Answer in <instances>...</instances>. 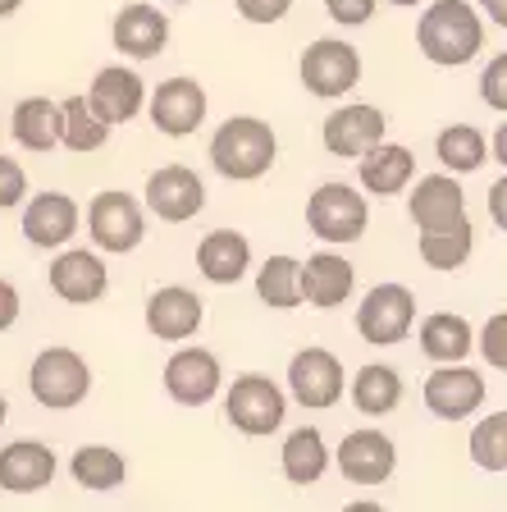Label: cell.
Listing matches in <instances>:
<instances>
[{"label":"cell","instance_id":"cell-22","mask_svg":"<svg viewBox=\"0 0 507 512\" xmlns=\"http://www.w3.org/2000/svg\"><path fill=\"white\" fill-rule=\"evenodd\" d=\"M55 480V453L37 439H19V444L0 448V490L10 494H37Z\"/></svg>","mask_w":507,"mask_h":512},{"label":"cell","instance_id":"cell-1","mask_svg":"<svg viewBox=\"0 0 507 512\" xmlns=\"http://www.w3.org/2000/svg\"><path fill=\"white\" fill-rule=\"evenodd\" d=\"M480 42H485V23L466 0H434L421 14V28H416L421 55L430 64H448V69L476 60Z\"/></svg>","mask_w":507,"mask_h":512},{"label":"cell","instance_id":"cell-38","mask_svg":"<svg viewBox=\"0 0 507 512\" xmlns=\"http://www.w3.org/2000/svg\"><path fill=\"white\" fill-rule=\"evenodd\" d=\"M325 10L334 23H348V28H361L375 14V0H325Z\"/></svg>","mask_w":507,"mask_h":512},{"label":"cell","instance_id":"cell-4","mask_svg":"<svg viewBox=\"0 0 507 512\" xmlns=\"http://www.w3.org/2000/svg\"><path fill=\"white\" fill-rule=\"evenodd\" d=\"M307 224L325 243H357L370 224V206L348 183H320L307 202Z\"/></svg>","mask_w":507,"mask_h":512},{"label":"cell","instance_id":"cell-36","mask_svg":"<svg viewBox=\"0 0 507 512\" xmlns=\"http://www.w3.org/2000/svg\"><path fill=\"white\" fill-rule=\"evenodd\" d=\"M23 192H28V174L19 170V160L14 156H0V211L19 206Z\"/></svg>","mask_w":507,"mask_h":512},{"label":"cell","instance_id":"cell-30","mask_svg":"<svg viewBox=\"0 0 507 512\" xmlns=\"http://www.w3.org/2000/svg\"><path fill=\"white\" fill-rule=\"evenodd\" d=\"M106 138H110V124L92 115L87 96H69V101L60 106V142L69 151L87 156V151H101V147H106Z\"/></svg>","mask_w":507,"mask_h":512},{"label":"cell","instance_id":"cell-47","mask_svg":"<svg viewBox=\"0 0 507 512\" xmlns=\"http://www.w3.org/2000/svg\"><path fill=\"white\" fill-rule=\"evenodd\" d=\"M174 5H179V0H174Z\"/></svg>","mask_w":507,"mask_h":512},{"label":"cell","instance_id":"cell-16","mask_svg":"<svg viewBox=\"0 0 507 512\" xmlns=\"http://www.w3.org/2000/svg\"><path fill=\"white\" fill-rule=\"evenodd\" d=\"M352 284H357V270L334 252H316L297 266V293H302V302H311V307H320V311L348 302Z\"/></svg>","mask_w":507,"mask_h":512},{"label":"cell","instance_id":"cell-8","mask_svg":"<svg viewBox=\"0 0 507 512\" xmlns=\"http://www.w3.org/2000/svg\"><path fill=\"white\" fill-rule=\"evenodd\" d=\"M87 229H92V243L101 252H133L147 234L142 206L128 192H96L87 206Z\"/></svg>","mask_w":507,"mask_h":512},{"label":"cell","instance_id":"cell-7","mask_svg":"<svg viewBox=\"0 0 507 512\" xmlns=\"http://www.w3.org/2000/svg\"><path fill=\"white\" fill-rule=\"evenodd\" d=\"M302 87H307L311 96H325V101H334V96L352 92V87L361 83V55L357 46L348 42H334V37H325V42H311L307 55H302Z\"/></svg>","mask_w":507,"mask_h":512},{"label":"cell","instance_id":"cell-17","mask_svg":"<svg viewBox=\"0 0 507 512\" xmlns=\"http://www.w3.org/2000/svg\"><path fill=\"white\" fill-rule=\"evenodd\" d=\"M384 124H389V119L375 106H343L325 119L320 138H325L329 156H366V151L384 138Z\"/></svg>","mask_w":507,"mask_h":512},{"label":"cell","instance_id":"cell-5","mask_svg":"<svg viewBox=\"0 0 507 512\" xmlns=\"http://www.w3.org/2000/svg\"><path fill=\"white\" fill-rule=\"evenodd\" d=\"M224 412H229L233 430L243 435H270V430L284 426V389H279L270 375H238L224 398Z\"/></svg>","mask_w":507,"mask_h":512},{"label":"cell","instance_id":"cell-9","mask_svg":"<svg viewBox=\"0 0 507 512\" xmlns=\"http://www.w3.org/2000/svg\"><path fill=\"white\" fill-rule=\"evenodd\" d=\"M288 389L302 407H334L343 398V362L329 348H302L288 366Z\"/></svg>","mask_w":507,"mask_h":512},{"label":"cell","instance_id":"cell-18","mask_svg":"<svg viewBox=\"0 0 507 512\" xmlns=\"http://www.w3.org/2000/svg\"><path fill=\"white\" fill-rule=\"evenodd\" d=\"M201 316H206V307H201V298L192 293V288H156L147 298V330L156 334V339H192V334L201 330Z\"/></svg>","mask_w":507,"mask_h":512},{"label":"cell","instance_id":"cell-20","mask_svg":"<svg viewBox=\"0 0 507 512\" xmlns=\"http://www.w3.org/2000/svg\"><path fill=\"white\" fill-rule=\"evenodd\" d=\"M106 261L87 247H74V252H64L60 261L51 266V288L60 293L64 302H74V307H87V302H101L106 298Z\"/></svg>","mask_w":507,"mask_h":512},{"label":"cell","instance_id":"cell-31","mask_svg":"<svg viewBox=\"0 0 507 512\" xmlns=\"http://www.w3.org/2000/svg\"><path fill=\"white\" fill-rule=\"evenodd\" d=\"M471 247H476V234H471V220H457L448 229H434V234H421V261L434 270H462L471 261Z\"/></svg>","mask_w":507,"mask_h":512},{"label":"cell","instance_id":"cell-2","mask_svg":"<svg viewBox=\"0 0 507 512\" xmlns=\"http://www.w3.org/2000/svg\"><path fill=\"white\" fill-rule=\"evenodd\" d=\"M275 151H279L275 128L265 124V119H252V115L224 119V124L215 128V138H211L215 170L233 183H252V179H261V174H270Z\"/></svg>","mask_w":507,"mask_h":512},{"label":"cell","instance_id":"cell-45","mask_svg":"<svg viewBox=\"0 0 507 512\" xmlns=\"http://www.w3.org/2000/svg\"><path fill=\"white\" fill-rule=\"evenodd\" d=\"M5 416H10V403H5V394H0V426H5Z\"/></svg>","mask_w":507,"mask_h":512},{"label":"cell","instance_id":"cell-41","mask_svg":"<svg viewBox=\"0 0 507 512\" xmlns=\"http://www.w3.org/2000/svg\"><path fill=\"white\" fill-rule=\"evenodd\" d=\"M14 320H19V293H14V284L0 279V330H10Z\"/></svg>","mask_w":507,"mask_h":512},{"label":"cell","instance_id":"cell-21","mask_svg":"<svg viewBox=\"0 0 507 512\" xmlns=\"http://www.w3.org/2000/svg\"><path fill=\"white\" fill-rule=\"evenodd\" d=\"M466 215V192L453 174H425L412 192V220L421 234H434V229H448Z\"/></svg>","mask_w":507,"mask_h":512},{"label":"cell","instance_id":"cell-42","mask_svg":"<svg viewBox=\"0 0 507 512\" xmlns=\"http://www.w3.org/2000/svg\"><path fill=\"white\" fill-rule=\"evenodd\" d=\"M480 5H485L489 19H494L498 28H503V23H507V0H480Z\"/></svg>","mask_w":507,"mask_h":512},{"label":"cell","instance_id":"cell-12","mask_svg":"<svg viewBox=\"0 0 507 512\" xmlns=\"http://www.w3.org/2000/svg\"><path fill=\"white\" fill-rule=\"evenodd\" d=\"M201 119H206V92L192 78H169L156 87L151 96V124L165 133V138H188L197 133Z\"/></svg>","mask_w":507,"mask_h":512},{"label":"cell","instance_id":"cell-6","mask_svg":"<svg viewBox=\"0 0 507 512\" xmlns=\"http://www.w3.org/2000/svg\"><path fill=\"white\" fill-rule=\"evenodd\" d=\"M416 320V298L412 288L402 284H375L366 293V302L357 307V334L366 343H402L407 339V330H412Z\"/></svg>","mask_w":507,"mask_h":512},{"label":"cell","instance_id":"cell-3","mask_svg":"<svg viewBox=\"0 0 507 512\" xmlns=\"http://www.w3.org/2000/svg\"><path fill=\"white\" fill-rule=\"evenodd\" d=\"M28 384H32V398L42 407L69 412V407H78L92 394V371H87V362L74 348H46V352H37Z\"/></svg>","mask_w":507,"mask_h":512},{"label":"cell","instance_id":"cell-33","mask_svg":"<svg viewBox=\"0 0 507 512\" xmlns=\"http://www.w3.org/2000/svg\"><path fill=\"white\" fill-rule=\"evenodd\" d=\"M434 156L444 160L453 174H471L485 165V133L471 124H453L439 133V142H434Z\"/></svg>","mask_w":507,"mask_h":512},{"label":"cell","instance_id":"cell-37","mask_svg":"<svg viewBox=\"0 0 507 512\" xmlns=\"http://www.w3.org/2000/svg\"><path fill=\"white\" fill-rule=\"evenodd\" d=\"M480 96H485L494 110H507V55H494V64L480 78Z\"/></svg>","mask_w":507,"mask_h":512},{"label":"cell","instance_id":"cell-46","mask_svg":"<svg viewBox=\"0 0 507 512\" xmlns=\"http://www.w3.org/2000/svg\"><path fill=\"white\" fill-rule=\"evenodd\" d=\"M389 5H402V10H412V5H421V0H389Z\"/></svg>","mask_w":507,"mask_h":512},{"label":"cell","instance_id":"cell-43","mask_svg":"<svg viewBox=\"0 0 507 512\" xmlns=\"http://www.w3.org/2000/svg\"><path fill=\"white\" fill-rule=\"evenodd\" d=\"M343 512H384V508H380V503H366V499H361V503H348Z\"/></svg>","mask_w":507,"mask_h":512},{"label":"cell","instance_id":"cell-32","mask_svg":"<svg viewBox=\"0 0 507 512\" xmlns=\"http://www.w3.org/2000/svg\"><path fill=\"white\" fill-rule=\"evenodd\" d=\"M69 471H74L83 490H115V485H124L128 462L106 444H83L74 453V462H69Z\"/></svg>","mask_w":507,"mask_h":512},{"label":"cell","instance_id":"cell-39","mask_svg":"<svg viewBox=\"0 0 507 512\" xmlns=\"http://www.w3.org/2000/svg\"><path fill=\"white\" fill-rule=\"evenodd\" d=\"M503 339H507V316L498 311V316H489V325H485V339H480V352H485L489 362L503 371L507 366V348H503Z\"/></svg>","mask_w":507,"mask_h":512},{"label":"cell","instance_id":"cell-14","mask_svg":"<svg viewBox=\"0 0 507 512\" xmlns=\"http://www.w3.org/2000/svg\"><path fill=\"white\" fill-rule=\"evenodd\" d=\"M147 206L169 224H183L206 206V183L188 165H165L147 179Z\"/></svg>","mask_w":507,"mask_h":512},{"label":"cell","instance_id":"cell-26","mask_svg":"<svg viewBox=\"0 0 507 512\" xmlns=\"http://www.w3.org/2000/svg\"><path fill=\"white\" fill-rule=\"evenodd\" d=\"M14 142L28 151H51L60 142V106L46 96H28L14 106Z\"/></svg>","mask_w":507,"mask_h":512},{"label":"cell","instance_id":"cell-25","mask_svg":"<svg viewBox=\"0 0 507 512\" xmlns=\"http://www.w3.org/2000/svg\"><path fill=\"white\" fill-rule=\"evenodd\" d=\"M357 160H361V183H366V192H375V197H393V192H402L416 174L412 151L398 147V142H384V138Z\"/></svg>","mask_w":507,"mask_h":512},{"label":"cell","instance_id":"cell-34","mask_svg":"<svg viewBox=\"0 0 507 512\" xmlns=\"http://www.w3.org/2000/svg\"><path fill=\"white\" fill-rule=\"evenodd\" d=\"M297 266L302 261H293V256H270L261 266V275H256V293H261L265 307H297L302 302V293H297Z\"/></svg>","mask_w":507,"mask_h":512},{"label":"cell","instance_id":"cell-40","mask_svg":"<svg viewBox=\"0 0 507 512\" xmlns=\"http://www.w3.org/2000/svg\"><path fill=\"white\" fill-rule=\"evenodd\" d=\"M293 10V0H238V14L247 23H279Z\"/></svg>","mask_w":507,"mask_h":512},{"label":"cell","instance_id":"cell-23","mask_svg":"<svg viewBox=\"0 0 507 512\" xmlns=\"http://www.w3.org/2000/svg\"><path fill=\"white\" fill-rule=\"evenodd\" d=\"M115 46L124 55H133V60H151V55L165 51L169 42V19L160 10H151V5H124V10L115 14Z\"/></svg>","mask_w":507,"mask_h":512},{"label":"cell","instance_id":"cell-15","mask_svg":"<svg viewBox=\"0 0 507 512\" xmlns=\"http://www.w3.org/2000/svg\"><path fill=\"white\" fill-rule=\"evenodd\" d=\"M142 101H147V87H142V78L133 74V69H124V64L101 69V74H96V83L87 87V106H92V115L106 119L110 128L128 124V119H138Z\"/></svg>","mask_w":507,"mask_h":512},{"label":"cell","instance_id":"cell-19","mask_svg":"<svg viewBox=\"0 0 507 512\" xmlns=\"http://www.w3.org/2000/svg\"><path fill=\"white\" fill-rule=\"evenodd\" d=\"M78 234V202L69 192H42L23 211V238L32 247H64Z\"/></svg>","mask_w":507,"mask_h":512},{"label":"cell","instance_id":"cell-10","mask_svg":"<svg viewBox=\"0 0 507 512\" xmlns=\"http://www.w3.org/2000/svg\"><path fill=\"white\" fill-rule=\"evenodd\" d=\"M393 467H398V448L380 430H352L338 444V471L352 485H384L393 476Z\"/></svg>","mask_w":507,"mask_h":512},{"label":"cell","instance_id":"cell-11","mask_svg":"<svg viewBox=\"0 0 507 512\" xmlns=\"http://www.w3.org/2000/svg\"><path fill=\"white\" fill-rule=\"evenodd\" d=\"M480 403H485V380H480L471 366L444 362L425 380V407H430L439 421H462V416H471Z\"/></svg>","mask_w":507,"mask_h":512},{"label":"cell","instance_id":"cell-27","mask_svg":"<svg viewBox=\"0 0 507 512\" xmlns=\"http://www.w3.org/2000/svg\"><path fill=\"white\" fill-rule=\"evenodd\" d=\"M421 352L430 362H462L471 352V325L453 311H434L421 320Z\"/></svg>","mask_w":507,"mask_h":512},{"label":"cell","instance_id":"cell-13","mask_svg":"<svg viewBox=\"0 0 507 512\" xmlns=\"http://www.w3.org/2000/svg\"><path fill=\"white\" fill-rule=\"evenodd\" d=\"M165 389H169V398L183 407L211 403V398L220 394V362H215V352H206V348L174 352L165 366Z\"/></svg>","mask_w":507,"mask_h":512},{"label":"cell","instance_id":"cell-29","mask_svg":"<svg viewBox=\"0 0 507 512\" xmlns=\"http://www.w3.org/2000/svg\"><path fill=\"white\" fill-rule=\"evenodd\" d=\"M329 467V448H325V435L316 426H302L288 435L284 444V476L293 485H316Z\"/></svg>","mask_w":507,"mask_h":512},{"label":"cell","instance_id":"cell-35","mask_svg":"<svg viewBox=\"0 0 507 512\" xmlns=\"http://www.w3.org/2000/svg\"><path fill=\"white\" fill-rule=\"evenodd\" d=\"M471 458L485 471H507V416L503 412H489L471 430Z\"/></svg>","mask_w":507,"mask_h":512},{"label":"cell","instance_id":"cell-24","mask_svg":"<svg viewBox=\"0 0 507 512\" xmlns=\"http://www.w3.org/2000/svg\"><path fill=\"white\" fill-rule=\"evenodd\" d=\"M252 266V243L243 234H233V229H215V234L201 238L197 247V270L211 284H238Z\"/></svg>","mask_w":507,"mask_h":512},{"label":"cell","instance_id":"cell-44","mask_svg":"<svg viewBox=\"0 0 507 512\" xmlns=\"http://www.w3.org/2000/svg\"><path fill=\"white\" fill-rule=\"evenodd\" d=\"M19 5H23V0H0V19H5V14H14Z\"/></svg>","mask_w":507,"mask_h":512},{"label":"cell","instance_id":"cell-28","mask_svg":"<svg viewBox=\"0 0 507 512\" xmlns=\"http://www.w3.org/2000/svg\"><path fill=\"white\" fill-rule=\"evenodd\" d=\"M352 403L361 416H389L402 403V375L393 366H361L352 380Z\"/></svg>","mask_w":507,"mask_h":512}]
</instances>
